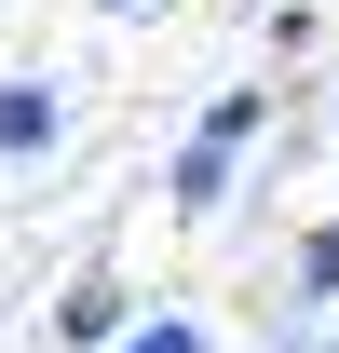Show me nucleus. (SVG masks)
I'll return each mask as SVG.
<instances>
[{"mask_svg": "<svg viewBox=\"0 0 339 353\" xmlns=\"http://www.w3.org/2000/svg\"><path fill=\"white\" fill-rule=\"evenodd\" d=\"M326 123H339V95H326Z\"/></svg>", "mask_w": 339, "mask_h": 353, "instance_id": "obj_8", "label": "nucleus"}, {"mask_svg": "<svg viewBox=\"0 0 339 353\" xmlns=\"http://www.w3.org/2000/svg\"><path fill=\"white\" fill-rule=\"evenodd\" d=\"M285 299H298V312H339V218H312V231H298V259H285Z\"/></svg>", "mask_w": 339, "mask_h": 353, "instance_id": "obj_4", "label": "nucleus"}, {"mask_svg": "<svg viewBox=\"0 0 339 353\" xmlns=\"http://www.w3.org/2000/svg\"><path fill=\"white\" fill-rule=\"evenodd\" d=\"M326 353H339V312H326Z\"/></svg>", "mask_w": 339, "mask_h": 353, "instance_id": "obj_7", "label": "nucleus"}, {"mask_svg": "<svg viewBox=\"0 0 339 353\" xmlns=\"http://www.w3.org/2000/svg\"><path fill=\"white\" fill-rule=\"evenodd\" d=\"M109 353H217V340H204V326H190V312H150V326H123V340H109Z\"/></svg>", "mask_w": 339, "mask_h": 353, "instance_id": "obj_5", "label": "nucleus"}, {"mask_svg": "<svg viewBox=\"0 0 339 353\" xmlns=\"http://www.w3.org/2000/svg\"><path fill=\"white\" fill-rule=\"evenodd\" d=\"M54 136H68V95L54 82H0V163H41Z\"/></svg>", "mask_w": 339, "mask_h": 353, "instance_id": "obj_2", "label": "nucleus"}, {"mask_svg": "<svg viewBox=\"0 0 339 353\" xmlns=\"http://www.w3.org/2000/svg\"><path fill=\"white\" fill-rule=\"evenodd\" d=\"M54 340H82V353H109V340H123V285H109V272H82V285L54 299Z\"/></svg>", "mask_w": 339, "mask_h": 353, "instance_id": "obj_3", "label": "nucleus"}, {"mask_svg": "<svg viewBox=\"0 0 339 353\" xmlns=\"http://www.w3.org/2000/svg\"><path fill=\"white\" fill-rule=\"evenodd\" d=\"M258 123H271V82H231L204 123H190V150H176V176H163V204H176V218H217V204H231V176H245Z\"/></svg>", "mask_w": 339, "mask_h": 353, "instance_id": "obj_1", "label": "nucleus"}, {"mask_svg": "<svg viewBox=\"0 0 339 353\" xmlns=\"http://www.w3.org/2000/svg\"><path fill=\"white\" fill-rule=\"evenodd\" d=\"M95 14H150V0H95Z\"/></svg>", "mask_w": 339, "mask_h": 353, "instance_id": "obj_6", "label": "nucleus"}]
</instances>
